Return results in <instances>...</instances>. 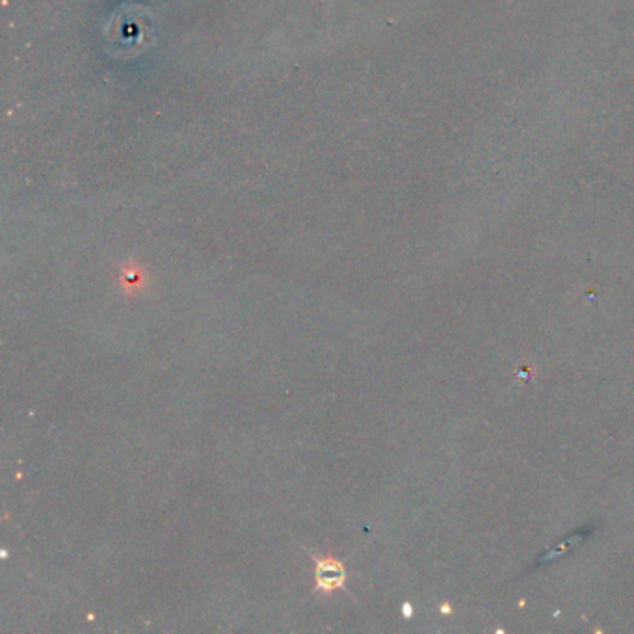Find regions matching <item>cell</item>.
<instances>
[{"instance_id":"obj_1","label":"cell","mask_w":634,"mask_h":634,"mask_svg":"<svg viewBox=\"0 0 634 634\" xmlns=\"http://www.w3.org/2000/svg\"><path fill=\"white\" fill-rule=\"evenodd\" d=\"M315 588L318 593H334L346 583V567L334 555H313Z\"/></svg>"},{"instance_id":"obj_2","label":"cell","mask_w":634,"mask_h":634,"mask_svg":"<svg viewBox=\"0 0 634 634\" xmlns=\"http://www.w3.org/2000/svg\"><path fill=\"white\" fill-rule=\"evenodd\" d=\"M119 285H122V289L129 296L138 294L140 290H143L147 287L145 268L134 261L124 264L122 270H119Z\"/></svg>"}]
</instances>
